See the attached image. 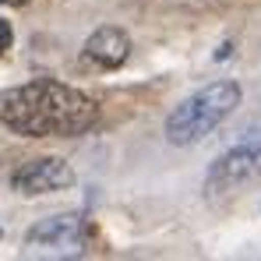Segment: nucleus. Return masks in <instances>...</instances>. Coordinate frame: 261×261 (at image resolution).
Here are the masks:
<instances>
[{
    "label": "nucleus",
    "instance_id": "nucleus-1",
    "mask_svg": "<svg viewBox=\"0 0 261 261\" xmlns=\"http://www.w3.org/2000/svg\"><path fill=\"white\" fill-rule=\"evenodd\" d=\"M99 117L95 99L78 88L36 78L0 92V124L25 138H78Z\"/></svg>",
    "mask_w": 261,
    "mask_h": 261
},
{
    "label": "nucleus",
    "instance_id": "nucleus-2",
    "mask_svg": "<svg viewBox=\"0 0 261 261\" xmlns=\"http://www.w3.org/2000/svg\"><path fill=\"white\" fill-rule=\"evenodd\" d=\"M240 106V85L237 82H212L187 95L173 113L166 117V138L173 145H194Z\"/></svg>",
    "mask_w": 261,
    "mask_h": 261
},
{
    "label": "nucleus",
    "instance_id": "nucleus-3",
    "mask_svg": "<svg viewBox=\"0 0 261 261\" xmlns=\"http://www.w3.org/2000/svg\"><path fill=\"white\" fill-rule=\"evenodd\" d=\"M88 240V226L82 216H53L29 229L25 244L43 254H78Z\"/></svg>",
    "mask_w": 261,
    "mask_h": 261
},
{
    "label": "nucleus",
    "instance_id": "nucleus-4",
    "mask_svg": "<svg viewBox=\"0 0 261 261\" xmlns=\"http://www.w3.org/2000/svg\"><path fill=\"white\" fill-rule=\"evenodd\" d=\"M258 176H261V152H254V148H233L222 159H216V166L208 170L205 191L212 198H219V194H237L240 187L254 184Z\"/></svg>",
    "mask_w": 261,
    "mask_h": 261
},
{
    "label": "nucleus",
    "instance_id": "nucleus-5",
    "mask_svg": "<svg viewBox=\"0 0 261 261\" xmlns=\"http://www.w3.org/2000/svg\"><path fill=\"white\" fill-rule=\"evenodd\" d=\"M14 191L18 194H53V191H64L74 184V170L64 163V159H36V163H25L18 173L11 176Z\"/></svg>",
    "mask_w": 261,
    "mask_h": 261
},
{
    "label": "nucleus",
    "instance_id": "nucleus-6",
    "mask_svg": "<svg viewBox=\"0 0 261 261\" xmlns=\"http://www.w3.org/2000/svg\"><path fill=\"white\" fill-rule=\"evenodd\" d=\"M130 53V39L124 29H113V25H102L95 29L85 39V60L99 64V67H120Z\"/></svg>",
    "mask_w": 261,
    "mask_h": 261
},
{
    "label": "nucleus",
    "instance_id": "nucleus-7",
    "mask_svg": "<svg viewBox=\"0 0 261 261\" xmlns=\"http://www.w3.org/2000/svg\"><path fill=\"white\" fill-rule=\"evenodd\" d=\"M11 39H14V36H11V25L0 18V53H7V49H11Z\"/></svg>",
    "mask_w": 261,
    "mask_h": 261
},
{
    "label": "nucleus",
    "instance_id": "nucleus-8",
    "mask_svg": "<svg viewBox=\"0 0 261 261\" xmlns=\"http://www.w3.org/2000/svg\"><path fill=\"white\" fill-rule=\"evenodd\" d=\"M0 4H29V0H0Z\"/></svg>",
    "mask_w": 261,
    "mask_h": 261
}]
</instances>
